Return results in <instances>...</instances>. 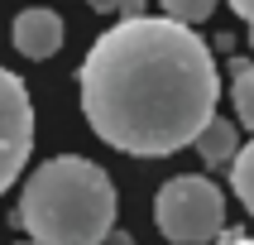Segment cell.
Here are the masks:
<instances>
[{"mask_svg":"<svg viewBox=\"0 0 254 245\" xmlns=\"http://www.w3.org/2000/svg\"><path fill=\"white\" fill-rule=\"evenodd\" d=\"M82 115L120 154L163 159L216 115L221 72L197 29L163 14L115 19L77 68Z\"/></svg>","mask_w":254,"mask_h":245,"instance_id":"obj_1","label":"cell"},{"mask_svg":"<svg viewBox=\"0 0 254 245\" xmlns=\"http://www.w3.org/2000/svg\"><path fill=\"white\" fill-rule=\"evenodd\" d=\"M14 221L34 245H101L115 226V183L96 159H43L24 178Z\"/></svg>","mask_w":254,"mask_h":245,"instance_id":"obj_2","label":"cell"},{"mask_svg":"<svg viewBox=\"0 0 254 245\" xmlns=\"http://www.w3.org/2000/svg\"><path fill=\"white\" fill-rule=\"evenodd\" d=\"M154 221L173 245H211L226 231V192L206 173H178L158 187Z\"/></svg>","mask_w":254,"mask_h":245,"instance_id":"obj_3","label":"cell"},{"mask_svg":"<svg viewBox=\"0 0 254 245\" xmlns=\"http://www.w3.org/2000/svg\"><path fill=\"white\" fill-rule=\"evenodd\" d=\"M34 149V101L29 86L14 72L0 68V192L10 183H19V173L29 163Z\"/></svg>","mask_w":254,"mask_h":245,"instance_id":"obj_4","label":"cell"},{"mask_svg":"<svg viewBox=\"0 0 254 245\" xmlns=\"http://www.w3.org/2000/svg\"><path fill=\"white\" fill-rule=\"evenodd\" d=\"M14 48L29 58V63H43V58H53L63 48V19L53 10H43V5H29V10L14 14V29H10Z\"/></svg>","mask_w":254,"mask_h":245,"instance_id":"obj_5","label":"cell"},{"mask_svg":"<svg viewBox=\"0 0 254 245\" xmlns=\"http://www.w3.org/2000/svg\"><path fill=\"white\" fill-rule=\"evenodd\" d=\"M197 154L211 163V168H221V163H230L235 159V149H240V135H235V120H226V115H211L206 125H201L197 140Z\"/></svg>","mask_w":254,"mask_h":245,"instance_id":"obj_6","label":"cell"},{"mask_svg":"<svg viewBox=\"0 0 254 245\" xmlns=\"http://www.w3.org/2000/svg\"><path fill=\"white\" fill-rule=\"evenodd\" d=\"M230 101H235L240 125L254 130V63L250 58H235L230 63Z\"/></svg>","mask_w":254,"mask_h":245,"instance_id":"obj_7","label":"cell"},{"mask_svg":"<svg viewBox=\"0 0 254 245\" xmlns=\"http://www.w3.org/2000/svg\"><path fill=\"white\" fill-rule=\"evenodd\" d=\"M230 187H235L240 207L254 216V140L240 144V149H235V159H230Z\"/></svg>","mask_w":254,"mask_h":245,"instance_id":"obj_8","label":"cell"},{"mask_svg":"<svg viewBox=\"0 0 254 245\" xmlns=\"http://www.w3.org/2000/svg\"><path fill=\"white\" fill-rule=\"evenodd\" d=\"M216 14V0H163V19L173 24H201V19H211Z\"/></svg>","mask_w":254,"mask_h":245,"instance_id":"obj_9","label":"cell"},{"mask_svg":"<svg viewBox=\"0 0 254 245\" xmlns=\"http://www.w3.org/2000/svg\"><path fill=\"white\" fill-rule=\"evenodd\" d=\"M230 10H235V14L245 19V24L254 29V0H230Z\"/></svg>","mask_w":254,"mask_h":245,"instance_id":"obj_10","label":"cell"},{"mask_svg":"<svg viewBox=\"0 0 254 245\" xmlns=\"http://www.w3.org/2000/svg\"><path fill=\"white\" fill-rule=\"evenodd\" d=\"M115 5L120 0H91V10H101V14H115Z\"/></svg>","mask_w":254,"mask_h":245,"instance_id":"obj_11","label":"cell"},{"mask_svg":"<svg viewBox=\"0 0 254 245\" xmlns=\"http://www.w3.org/2000/svg\"><path fill=\"white\" fill-rule=\"evenodd\" d=\"M221 245H254V241H250V236H226Z\"/></svg>","mask_w":254,"mask_h":245,"instance_id":"obj_12","label":"cell"},{"mask_svg":"<svg viewBox=\"0 0 254 245\" xmlns=\"http://www.w3.org/2000/svg\"><path fill=\"white\" fill-rule=\"evenodd\" d=\"M250 53H254V29H250ZM250 63H254V58H250Z\"/></svg>","mask_w":254,"mask_h":245,"instance_id":"obj_13","label":"cell"},{"mask_svg":"<svg viewBox=\"0 0 254 245\" xmlns=\"http://www.w3.org/2000/svg\"><path fill=\"white\" fill-rule=\"evenodd\" d=\"M29 245H34V241H29Z\"/></svg>","mask_w":254,"mask_h":245,"instance_id":"obj_14","label":"cell"}]
</instances>
